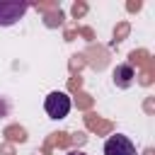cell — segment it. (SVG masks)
I'll return each mask as SVG.
<instances>
[{
	"label": "cell",
	"instance_id": "obj_1",
	"mask_svg": "<svg viewBox=\"0 0 155 155\" xmlns=\"http://www.w3.org/2000/svg\"><path fill=\"white\" fill-rule=\"evenodd\" d=\"M70 107H73V102H70V97L65 94V92H51L46 99H44V109H46V114L51 116V119H65L68 114H70Z\"/></svg>",
	"mask_w": 155,
	"mask_h": 155
},
{
	"label": "cell",
	"instance_id": "obj_2",
	"mask_svg": "<svg viewBox=\"0 0 155 155\" xmlns=\"http://www.w3.org/2000/svg\"><path fill=\"white\" fill-rule=\"evenodd\" d=\"M27 10H29V5L24 0H0V27L17 24Z\"/></svg>",
	"mask_w": 155,
	"mask_h": 155
},
{
	"label": "cell",
	"instance_id": "obj_3",
	"mask_svg": "<svg viewBox=\"0 0 155 155\" xmlns=\"http://www.w3.org/2000/svg\"><path fill=\"white\" fill-rule=\"evenodd\" d=\"M104 155H136V145H133V140L128 136L116 133V136H109L107 138Z\"/></svg>",
	"mask_w": 155,
	"mask_h": 155
},
{
	"label": "cell",
	"instance_id": "obj_4",
	"mask_svg": "<svg viewBox=\"0 0 155 155\" xmlns=\"http://www.w3.org/2000/svg\"><path fill=\"white\" fill-rule=\"evenodd\" d=\"M133 68L131 65H116V70H114V82L119 85V87H128L131 82H133Z\"/></svg>",
	"mask_w": 155,
	"mask_h": 155
},
{
	"label": "cell",
	"instance_id": "obj_5",
	"mask_svg": "<svg viewBox=\"0 0 155 155\" xmlns=\"http://www.w3.org/2000/svg\"><path fill=\"white\" fill-rule=\"evenodd\" d=\"M65 155H85L82 150H70V153H65Z\"/></svg>",
	"mask_w": 155,
	"mask_h": 155
}]
</instances>
